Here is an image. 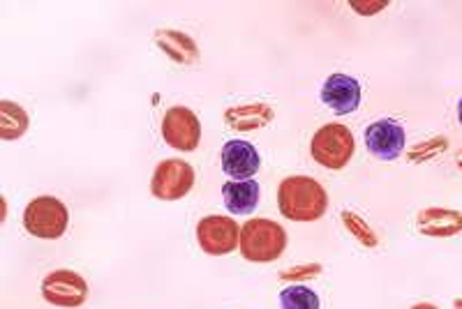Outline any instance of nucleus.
<instances>
[{
    "label": "nucleus",
    "mask_w": 462,
    "mask_h": 309,
    "mask_svg": "<svg viewBox=\"0 0 462 309\" xmlns=\"http://www.w3.org/2000/svg\"><path fill=\"white\" fill-rule=\"evenodd\" d=\"M278 208L291 222H317L328 208V196L310 176H289L280 183Z\"/></svg>",
    "instance_id": "1"
},
{
    "label": "nucleus",
    "mask_w": 462,
    "mask_h": 309,
    "mask_svg": "<svg viewBox=\"0 0 462 309\" xmlns=\"http://www.w3.org/2000/svg\"><path fill=\"white\" fill-rule=\"evenodd\" d=\"M241 254L253 263H271L282 257L287 247V231L273 220H247L241 229Z\"/></svg>",
    "instance_id": "2"
},
{
    "label": "nucleus",
    "mask_w": 462,
    "mask_h": 309,
    "mask_svg": "<svg viewBox=\"0 0 462 309\" xmlns=\"http://www.w3.org/2000/svg\"><path fill=\"white\" fill-rule=\"evenodd\" d=\"M354 150H356V143H354L352 130L337 125V123L319 127L310 141V152L315 162L324 168H331V171H340L352 162Z\"/></svg>",
    "instance_id": "3"
},
{
    "label": "nucleus",
    "mask_w": 462,
    "mask_h": 309,
    "mask_svg": "<svg viewBox=\"0 0 462 309\" xmlns=\"http://www.w3.org/2000/svg\"><path fill=\"white\" fill-rule=\"evenodd\" d=\"M69 224V213L56 196H37L23 210V226L31 236L42 241H56Z\"/></svg>",
    "instance_id": "4"
},
{
    "label": "nucleus",
    "mask_w": 462,
    "mask_h": 309,
    "mask_svg": "<svg viewBox=\"0 0 462 309\" xmlns=\"http://www.w3.org/2000/svg\"><path fill=\"white\" fill-rule=\"evenodd\" d=\"M195 187V168L183 159H164L151 180V192L160 201H179Z\"/></svg>",
    "instance_id": "5"
},
{
    "label": "nucleus",
    "mask_w": 462,
    "mask_h": 309,
    "mask_svg": "<svg viewBox=\"0 0 462 309\" xmlns=\"http://www.w3.org/2000/svg\"><path fill=\"white\" fill-rule=\"evenodd\" d=\"M197 242L210 257H225L241 245V229L231 217L208 215L197 224Z\"/></svg>",
    "instance_id": "6"
},
{
    "label": "nucleus",
    "mask_w": 462,
    "mask_h": 309,
    "mask_svg": "<svg viewBox=\"0 0 462 309\" xmlns=\"http://www.w3.org/2000/svg\"><path fill=\"white\" fill-rule=\"evenodd\" d=\"M162 137L173 150L192 152L201 141V123L188 106H171L162 118Z\"/></svg>",
    "instance_id": "7"
},
{
    "label": "nucleus",
    "mask_w": 462,
    "mask_h": 309,
    "mask_svg": "<svg viewBox=\"0 0 462 309\" xmlns=\"http://www.w3.org/2000/svg\"><path fill=\"white\" fill-rule=\"evenodd\" d=\"M42 295L49 304L74 309L88 298V284L74 270H53L44 277Z\"/></svg>",
    "instance_id": "8"
},
{
    "label": "nucleus",
    "mask_w": 462,
    "mask_h": 309,
    "mask_svg": "<svg viewBox=\"0 0 462 309\" xmlns=\"http://www.w3.org/2000/svg\"><path fill=\"white\" fill-rule=\"evenodd\" d=\"M321 102L337 115L354 114L361 105V84L346 74H331L321 86Z\"/></svg>",
    "instance_id": "9"
},
{
    "label": "nucleus",
    "mask_w": 462,
    "mask_h": 309,
    "mask_svg": "<svg viewBox=\"0 0 462 309\" xmlns=\"http://www.w3.org/2000/svg\"><path fill=\"white\" fill-rule=\"evenodd\" d=\"M365 146L379 159H395L404 150V130L400 123L382 118L365 130Z\"/></svg>",
    "instance_id": "10"
},
{
    "label": "nucleus",
    "mask_w": 462,
    "mask_h": 309,
    "mask_svg": "<svg viewBox=\"0 0 462 309\" xmlns=\"http://www.w3.org/2000/svg\"><path fill=\"white\" fill-rule=\"evenodd\" d=\"M262 167L257 148L253 143L231 139L222 146V171L234 180H250Z\"/></svg>",
    "instance_id": "11"
},
{
    "label": "nucleus",
    "mask_w": 462,
    "mask_h": 309,
    "mask_svg": "<svg viewBox=\"0 0 462 309\" xmlns=\"http://www.w3.org/2000/svg\"><path fill=\"white\" fill-rule=\"evenodd\" d=\"M416 229L423 236L451 238L462 233V213L451 208H426L416 217Z\"/></svg>",
    "instance_id": "12"
},
{
    "label": "nucleus",
    "mask_w": 462,
    "mask_h": 309,
    "mask_svg": "<svg viewBox=\"0 0 462 309\" xmlns=\"http://www.w3.org/2000/svg\"><path fill=\"white\" fill-rule=\"evenodd\" d=\"M222 196L231 215H250L257 208L262 189L257 180H229L222 187Z\"/></svg>",
    "instance_id": "13"
},
{
    "label": "nucleus",
    "mask_w": 462,
    "mask_h": 309,
    "mask_svg": "<svg viewBox=\"0 0 462 309\" xmlns=\"http://www.w3.org/2000/svg\"><path fill=\"white\" fill-rule=\"evenodd\" d=\"M273 118H275L273 109H271L268 105H262V102L229 106V109L225 111L226 125L236 132H254L259 130V127H266Z\"/></svg>",
    "instance_id": "14"
},
{
    "label": "nucleus",
    "mask_w": 462,
    "mask_h": 309,
    "mask_svg": "<svg viewBox=\"0 0 462 309\" xmlns=\"http://www.w3.org/2000/svg\"><path fill=\"white\" fill-rule=\"evenodd\" d=\"M155 44L171 58L173 63L192 65L199 58V51H197V44L192 42V37H188L180 31H158L155 32Z\"/></svg>",
    "instance_id": "15"
},
{
    "label": "nucleus",
    "mask_w": 462,
    "mask_h": 309,
    "mask_svg": "<svg viewBox=\"0 0 462 309\" xmlns=\"http://www.w3.org/2000/svg\"><path fill=\"white\" fill-rule=\"evenodd\" d=\"M28 132V114L10 100L0 102V139L14 141Z\"/></svg>",
    "instance_id": "16"
},
{
    "label": "nucleus",
    "mask_w": 462,
    "mask_h": 309,
    "mask_svg": "<svg viewBox=\"0 0 462 309\" xmlns=\"http://www.w3.org/2000/svg\"><path fill=\"white\" fill-rule=\"evenodd\" d=\"M280 309H319V295L312 288L291 284L280 294Z\"/></svg>",
    "instance_id": "17"
},
{
    "label": "nucleus",
    "mask_w": 462,
    "mask_h": 309,
    "mask_svg": "<svg viewBox=\"0 0 462 309\" xmlns=\"http://www.w3.org/2000/svg\"><path fill=\"white\" fill-rule=\"evenodd\" d=\"M340 217H342V224H345V229L349 231V233H352V236L356 238L363 247H377L379 245L377 236H374V231L365 224V220H363V217H358L356 213H352V210H342Z\"/></svg>",
    "instance_id": "18"
},
{
    "label": "nucleus",
    "mask_w": 462,
    "mask_h": 309,
    "mask_svg": "<svg viewBox=\"0 0 462 309\" xmlns=\"http://www.w3.org/2000/svg\"><path fill=\"white\" fill-rule=\"evenodd\" d=\"M447 148H448L447 137H435V139H430V141H423V143H419L416 148H411L410 159L411 162H428V159L441 155V152L447 150Z\"/></svg>",
    "instance_id": "19"
},
{
    "label": "nucleus",
    "mask_w": 462,
    "mask_h": 309,
    "mask_svg": "<svg viewBox=\"0 0 462 309\" xmlns=\"http://www.w3.org/2000/svg\"><path fill=\"white\" fill-rule=\"evenodd\" d=\"M319 273H321L319 263H308V266L289 268V270H284V273L280 275V279H282V282H299V279L317 277Z\"/></svg>",
    "instance_id": "20"
},
{
    "label": "nucleus",
    "mask_w": 462,
    "mask_h": 309,
    "mask_svg": "<svg viewBox=\"0 0 462 309\" xmlns=\"http://www.w3.org/2000/svg\"><path fill=\"white\" fill-rule=\"evenodd\" d=\"M352 7L354 10H358V12H363V14H373V12H379V10H383V7H386V3H352Z\"/></svg>",
    "instance_id": "21"
},
{
    "label": "nucleus",
    "mask_w": 462,
    "mask_h": 309,
    "mask_svg": "<svg viewBox=\"0 0 462 309\" xmlns=\"http://www.w3.org/2000/svg\"><path fill=\"white\" fill-rule=\"evenodd\" d=\"M411 309H439V307H437V304H432V303H419V304H414Z\"/></svg>",
    "instance_id": "22"
},
{
    "label": "nucleus",
    "mask_w": 462,
    "mask_h": 309,
    "mask_svg": "<svg viewBox=\"0 0 462 309\" xmlns=\"http://www.w3.org/2000/svg\"><path fill=\"white\" fill-rule=\"evenodd\" d=\"M457 121H460V125H462V100L457 102Z\"/></svg>",
    "instance_id": "23"
},
{
    "label": "nucleus",
    "mask_w": 462,
    "mask_h": 309,
    "mask_svg": "<svg viewBox=\"0 0 462 309\" xmlns=\"http://www.w3.org/2000/svg\"><path fill=\"white\" fill-rule=\"evenodd\" d=\"M456 162H457V168H460V171H462V150L456 155Z\"/></svg>",
    "instance_id": "24"
},
{
    "label": "nucleus",
    "mask_w": 462,
    "mask_h": 309,
    "mask_svg": "<svg viewBox=\"0 0 462 309\" xmlns=\"http://www.w3.org/2000/svg\"><path fill=\"white\" fill-rule=\"evenodd\" d=\"M456 307L462 309V300H456Z\"/></svg>",
    "instance_id": "25"
}]
</instances>
